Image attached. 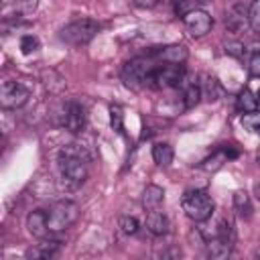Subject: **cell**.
Returning a JSON list of instances; mask_svg holds the SVG:
<instances>
[{
  "label": "cell",
  "mask_w": 260,
  "mask_h": 260,
  "mask_svg": "<svg viewBox=\"0 0 260 260\" xmlns=\"http://www.w3.org/2000/svg\"><path fill=\"white\" fill-rule=\"evenodd\" d=\"M39 49V39L35 37V35H24L22 39H20V51L24 53V55H30L32 51H37Z\"/></svg>",
  "instance_id": "27"
},
{
  "label": "cell",
  "mask_w": 260,
  "mask_h": 260,
  "mask_svg": "<svg viewBox=\"0 0 260 260\" xmlns=\"http://www.w3.org/2000/svg\"><path fill=\"white\" fill-rule=\"evenodd\" d=\"M236 156H238V150H234L228 144V146H221L215 152H211L207 158H203L199 162V169H203L205 173H215V171H219L223 167V162H228L230 158H236Z\"/></svg>",
  "instance_id": "12"
},
{
  "label": "cell",
  "mask_w": 260,
  "mask_h": 260,
  "mask_svg": "<svg viewBox=\"0 0 260 260\" xmlns=\"http://www.w3.org/2000/svg\"><path fill=\"white\" fill-rule=\"evenodd\" d=\"M183 24H185V28L189 30L191 37H197L199 39V37H203V35H207L211 30L213 18H211V14L207 10L197 8V10H193V12H189V14L183 16Z\"/></svg>",
  "instance_id": "10"
},
{
  "label": "cell",
  "mask_w": 260,
  "mask_h": 260,
  "mask_svg": "<svg viewBox=\"0 0 260 260\" xmlns=\"http://www.w3.org/2000/svg\"><path fill=\"white\" fill-rule=\"evenodd\" d=\"M187 79L185 65H171V63H158L154 77H152V87L154 89H169V87H181L183 81Z\"/></svg>",
  "instance_id": "7"
},
{
  "label": "cell",
  "mask_w": 260,
  "mask_h": 260,
  "mask_svg": "<svg viewBox=\"0 0 260 260\" xmlns=\"http://www.w3.org/2000/svg\"><path fill=\"white\" fill-rule=\"evenodd\" d=\"M154 260H181L183 258V250L177 244H162L154 248Z\"/></svg>",
  "instance_id": "22"
},
{
  "label": "cell",
  "mask_w": 260,
  "mask_h": 260,
  "mask_svg": "<svg viewBox=\"0 0 260 260\" xmlns=\"http://www.w3.org/2000/svg\"><path fill=\"white\" fill-rule=\"evenodd\" d=\"M100 30H102V24L98 20H93V18H77V20L65 24L59 30V39L63 43H67V45L81 47V45H87L89 41H93Z\"/></svg>",
  "instance_id": "5"
},
{
  "label": "cell",
  "mask_w": 260,
  "mask_h": 260,
  "mask_svg": "<svg viewBox=\"0 0 260 260\" xmlns=\"http://www.w3.org/2000/svg\"><path fill=\"white\" fill-rule=\"evenodd\" d=\"M142 207L146 211H154V209H160L162 201H165V189L158 187V185H146L144 191H142Z\"/></svg>",
  "instance_id": "16"
},
{
  "label": "cell",
  "mask_w": 260,
  "mask_h": 260,
  "mask_svg": "<svg viewBox=\"0 0 260 260\" xmlns=\"http://www.w3.org/2000/svg\"><path fill=\"white\" fill-rule=\"evenodd\" d=\"M254 193H256V197H258V201H260V183L254 185Z\"/></svg>",
  "instance_id": "30"
},
{
  "label": "cell",
  "mask_w": 260,
  "mask_h": 260,
  "mask_svg": "<svg viewBox=\"0 0 260 260\" xmlns=\"http://www.w3.org/2000/svg\"><path fill=\"white\" fill-rule=\"evenodd\" d=\"M26 230L30 236L35 238H47L49 232H47V211L45 209H35L26 215Z\"/></svg>",
  "instance_id": "14"
},
{
  "label": "cell",
  "mask_w": 260,
  "mask_h": 260,
  "mask_svg": "<svg viewBox=\"0 0 260 260\" xmlns=\"http://www.w3.org/2000/svg\"><path fill=\"white\" fill-rule=\"evenodd\" d=\"M242 126L252 132V134H260V112H250V114H242Z\"/></svg>",
  "instance_id": "24"
},
{
  "label": "cell",
  "mask_w": 260,
  "mask_h": 260,
  "mask_svg": "<svg viewBox=\"0 0 260 260\" xmlns=\"http://www.w3.org/2000/svg\"><path fill=\"white\" fill-rule=\"evenodd\" d=\"M175 158V150L169 142H156L152 146V160L158 165V167H169Z\"/></svg>",
  "instance_id": "20"
},
{
  "label": "cell",
  "mask_w": 260,
  "mask_h": 260,
  "mask_svg": "<svg viewBox=\"0 0 260 260\" xmlns=\"http://www.w3.org/2000/svg\"><path fill=\"white\" fill-rule=\"evenodd\" d=\"M197 8H201V2H177V4H175V12H177L181 18H183L185 14L197 10Z\"/></svg>",
  "instance_id": "28"
},
{
  "label": "cell",
  "mask_w": 260,
  "mask_h": 260,
  "mask_svg": "<svg viewBox=\"0 0 260 260\" xmlns=\"http://www.w3.org/2000/svg\"><path fill=\"white\" fill-rule=\"evenodd\" d=\"M89 152L79 144H65L57 152V167L61 179L69 189H75L81 183H85L89 175Z\"/></svg>",
  "instance_id": "1"
},
{
  "label": "cell",
  "mask_w": 260,
  "mask_h": 260,
  "mask_svg": "<svg viewBox=\"0 0 260 260\" xmlns=\"http://www.w3.org/2000/svg\"><path fill=\"white\" fill-rule=\"evenodd\" d=\"M223 87L221 83L217 81V77H211V75H205L203 77V83H201V95L209 102H215L219 98H223Z\"/></svg>",
  "instance_id": "19"
},
{
  "label": "cell",
  "mask_w": 260,
  "mask_h": 260,
  "mask_svg": "<svg viewBox=\"0 0 260 260\" xmlns=\"http://www.w3.org/2000/svg\"><path fill=\"white\" fill-rule=\"evenodd\" d=\"M158 67V61L152 59L150 55H140L122 65V81L132 87V89H142V87H152V77Z\"/></svg>",
  "instance_id": "2"
},
{
  "label": "cell",
  "mask_w": 260,
  "mask_h": 260,
  "mask_svg": "<svg viewBox=\"0 0 260 260\" xmlns=\"http://www.w3.org/2000/svg\"><path fill=\"white\" fill-rule=\"evenodd\" d=\"M61 248V242L55 238H43L39 244L26 250V260H51Z\"/></svg>",
  "instance_id": "13"
},
{
  "label": "cell",
  "mask_w": 260,
  "mask_h": 260,
  "mask_svg": "<svg viewBox=\"0 0 260 260\" xmlns=\"http://www.w3.org/2000/svg\"><path fill=\"white\" fill-rule=\"evenodd\" d=\"M183 102H185V108H193L199 104V100L203 98L201 95V83H197V79H187L183 81Z\"/></svg>",
  "instance_id": "17"
},
{
  "label": "cell",
  "mask_w": 260,
  "mask_h": 260,
  "mask_svg": "<svg viewBox=\"0 0 260 260\" xmlns=\"http://www.w3.org/2000/svg\"><path fill=\"white\" fill-rule=\"evenodd\" d=\"M234 209H236V213H238L242 219H250V217H252V211H254L252 199H250V195H248L244 189H238V191L234 193Z\"/></svg>",
  "instance_id": "18"
},
{
  "label": "cell",
  "mask_w": 260,
  "mask_h": 260,
  "mask_svg": "<svg viewBox=\"0 0 260 260\" xmlns=\"http://www.w3.org/2000/svg\"><path fill=\"white\" fill-rule=\"evenodd\" d=\"M248 24L256 35H260V0L248 6Z\"/></svg>",
  "instance_id": "25"
},
{
  "label": "cell",
  "mask_w": 260,
  "mask_h": 260,
  "mask_svg": "<svg viewBox=\"0 0 260 260\" xmlns=\"http://www.w3.org/2000/svg\"><path fill=\"white\" fill-rule=\"evenodd\" d=\"M236 106H238V110H240L242 114H250V112H256L258 102H256V95H254L248 87H244V89L238 93V98H236Z\"/></svg>",
  "instance_id": "21"
},
{
  "label": "cell",
  "mask_w": 260,
  "mask_h": 260,
  "mask_svg": "<svg viewBox=\"0 0 260 260\" xmlns=\"http://www.w3.org/2000/svg\"><path fill=\"white\" fill-rule=\"evenodd\" d=\"M45 211H47V232H49V236L69 230L79 217V205L75 201H69V199L57 201L55 205H51Z\"/></svg>",
  "instance_id": "4"
},
{
  "label": "cell",
  "mask_w": 260,
  "mask_h": 260,
  "mask_svg": "<svg viewBox=\"0 0 260 260\" xmlns=\"http://www.w3.org/2000/svg\"><path fill=\"white\" fill-rule=\"evenodd\" d=\"M248 69H250L252 75L260 77V49L252 53V57H250V61H248Z\"/></svg>",
  "instance_id": "29"
},
{
  "label": "cell",
  "mask_w": 260,
  "mask_h": 260,
  "mask_svg": "<svg viewBox=\"0 0 260 260\" xmlns=\"http://www.w3.org/2000/svg\"><path fill=\"white\" fill-rule=\"evenodd\" d=\"M85 124H87V114H85L83 104L77 100L65 102L61 108V126L69 130L71 134H79L85 130Z\"/></svg>",
  "instance_id": "8"
},
{
  "label": "cell",
  "mask_w": 260,
  "mask_h": 260,
  "mask_svg": "<svg viewBox=\"0 0 260 260\" xmlns=\"http://www.w3.org/2000/svg\"><path fill=\"white\" fill-rule=\"evenodd\" d=\"M234 248V228L232 221L221 219L213 236L207 240V260H230Z\"/></svg>",
  "instance_id": "6"
},
{
  "label": "cell",
  "mask_w": 260,
  "mask_h": 260,
  "mask_svg": "<svg viewBox=\"0 0 260 260\" xmlns=\"http://www.w3.org/2000/svg\"><path fill=\"white\" fill-rule=\"evenodd\" d=\"M152 59L158 63H171V65H183L189 57V51L185 45H165V47H152L148 51Z\"/></svg>",
  "instance_id": "11"
},
{
  "label": "cell",
  "mask_w": 260,
  "mask_h": 260,
  "mask_svg": "<svg viewBox=\"0 0 260 260\" xmlns=\"http://www.w3.org/2000/svg\"><path fill=\"white\" fill-rule=\"evenodd\" d=\"M181 207H183V211L189 219H193L197 223H203L213 215L215 203H213L211 195L205 189H191L183 195Z\"/></svg>",
  "instance_id": "3"
},
{
  "label": "cell",
  "mask_w": 260,
  "mask_h": 260,
  "mask_svg": "<svg viewBox=\"0 0 260 260\" xmlns=\"http://www.w3.org/2000/svg\"><path fill=\"white\" fill-rule=\"evenodd\" d=\"M30 98V91L20 81H4L0 87V106L4 110H18Z\"/></svg>",
  "instance_id": "9"
},
{
  "label": "cell",
  "mask_w": 260,
  "mask_h": 260,
  "mask_svg": "<svg viewBox=\"0 0 260 260\" xmlns=\"http://www.w3.org/2000/svg\"><path fill=\"white\" fill-rule=\"evenodd\" d=\"M146 230L152 234V236H167L169 230H171V221L169 217L160 211V209H154V211H148L146 213Z\"/></svg>",
  "instance_id": "15"
},
{
  "label": "cell",
  "mask_w": 260,
  "mask_h": 260,
  "mask_svg": "<svg viewBox=\"0 0 260 260\" xmlns=\"http://www.w3.org/2000/svg\"><path fill=\"white\" fill-rule=\"evenodd\" d=\"M256 102L260 104V89H258V93H256Z\"/></svg>",
  "instance_id": "31"
},
{
  "label": "cell",
  "mask_w": 260,
  "mask_h": 260,
  "mask_svg": "<svg viewBox=\"0 0 260 260\" xmlns=\"http://www.w3.org/2000/svg\"><path fill=\"white\" fill-rule=\"evenodd\" d=\"M118 225H120V230L124 232V234H136L138 232V228H140V223H138V219L136 217H132V215H122L120 219H118Z\"/></svg>",
  "instance_id": "26"
},
{
  "label": "cell",
  "mask_w": 260,
  "mask_h": 260,
  "mask_svg": "<svg viewBox=\"0 0 260 260\" xmlns=\"http://www.w3.org/2000/svg\"><path fill=\"white\" fill-rule=\"evenodd\" d=\"M110 124L118 134L124 136V110L118 104L110 106Z\"/></svg>",
  "instance_id": "23"
}]
</instances>
